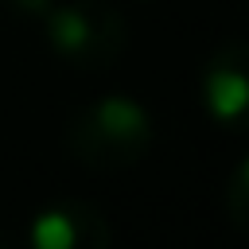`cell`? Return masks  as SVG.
I'll return each instance as SVG.
<instances>
[{
  "instance_id": "obj_1",
  "label": "cell",
  "mask_w": 249,
  "mask_h": 249,
  "mask_svg": "<svg viewBox=\"0 0 249 249\" xmlns=\"http://www.w3.org/2000/svg\"><path fill=\"white\" fill-rule=\"evenodd\" d=\"M66 144L78 163L93 171H121L148 152L152 117L132 97H101L70 124Z\"/></svg>"
},
{
  "instance_id": "obj_2",
  "label": "cell",
  "mask_w": 249,
  "mask_h": 249,
  "mask_svg": "<svg viewBox=\"0 0 249 249\" xmlns=\"http://www.w3.org/2000/svg\"><path fill=\"white\" fill-rule=\"evenodd\" d=\"M47 39L78 66H113L128 39V27L113 4L74 0L62 8H47Z\"/></svg>"
},
{
  "instance_id": "obj_3",
  "label": "cell",
  "mask_w": 249,
  "mask_h": 249,
  "mask_svg": "<svg viewBox=\"0 0 249 249\" xmlns=\"http://www.w3.org/2000/svg\"><path fill=\"white\" fill-rule=\"evenodd\" d=\"M202 97L214 121L249 128V43H226L202 78Z\"/></svg>"
},
{
  "instance_id": "obj_4",
  "label": "cell",
  "mask_w": 249,
  "mask_h": 249,
  "mask_svg": "<svg viewBox=\"0 0 249 249\" xmlns=\"http://www.w3.org/2000/svg\"><path fill=\"white\" fill-rule=\"evenodd\" d=\"M105 218L86 202H66L31 222V249H105Z\"/></svg>"
},
{
  "instance_id": "obj_5",
  "label": "cell",
  "mask_w": 249,
  "mask_h": 249,
  "mask_svg": "<svg viewBox=\"0 0 249 249\" xmlns=\"http://www.w3.org/2000/svg\"><path fill=\"white\" fill-rule=\"evenodd\" d=\"M226 210H230L233 226L249 237V191H245V187H237V183L226 187Z\"/></svg>"
},
{
  "instance_id": "obj_6",
  "label": "cell",
  "mask_w": 249,
  "mask_h": 249,
  "mask_svg": "<svg viewBox=\"0 0 249 249\" xmlns=\"http://www.w3.org/2000/svg\"><path fill=\"white\" fill-rule=\"evenodd\" d=\"M16 4H19L23 12H47V8H51V0H16Z\"/></svg>"
},
{
  "instance_id": "obj_7",
  "label": "cell",
  "mask_w": 249,
  "mask_h": 249,
  "mask_svg": "<svg viewBox=\"0 0 249 249\" xmlns=\"http://www.w3.org/2000/svg\"><path fill=\"white\" fill-rule=\"evenodd\" d=\"M230 183H237V187H245V191H249V160H245V163L233 171V179H230Z\"/></svg>"
},
{
  "instance_id": "obj_8",
  "label": "cell",
  "mask_w": 249,
  "mask_h": 249,
  "mask_svg": "<svg viewBox=\"0 0 249 249\" xmlns=\"http://www.w3.org/2000/svg\"><path fill=\"white\" fill-rule=\"evenodd\" d=\"M0 249H4V241H0Z\"/></svg>"
}]
</instances>
